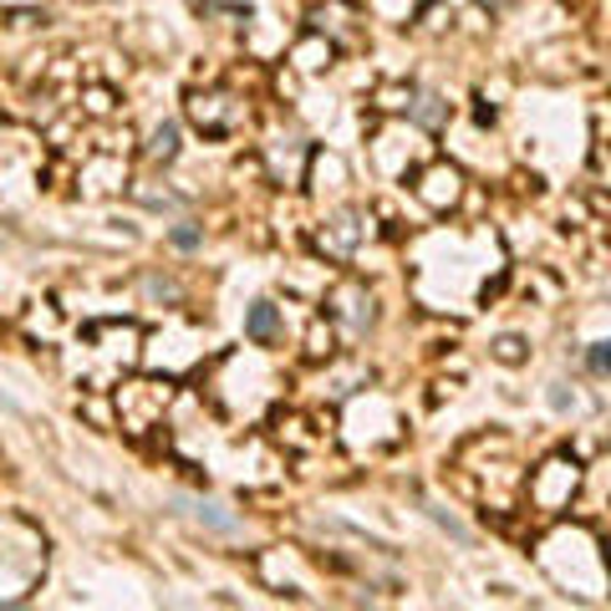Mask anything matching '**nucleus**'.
Returning <instances> with one entry per match:
<instances>
[{
	"label": "nucleus",
	"mask_w": 611,
	"mask_h": 611,
	"mask_svg": "<svg viewBox=\"0 0 611 611\" xmlns=\"http://www.w3.org/2000/svg\"><path fill=\"white\" fill-rule=\"evenodd\" d=\"M424 194H428V204H439V210H443V204H453V194H459V173H453V169H433V173H428Z\"/></svg>",
	"instance_id": "nucleus-1"
},
{
	"label": "nucleus",
	"mask_w": 611,
	"mask_h": 611,
	"mask_svg": "<svg viewBox=\"0 0 611 611\" xmlns=\"http://www.w3.org/2000/svg\"><path fill=\"white\" fill-rule=\"evenodd\" d=\"M245 332H250L255 342H270V336H276V306H255L250 317H245Z\"/></svg>",
	"instance_id": "nucleus-2"
},
{
	"label": "nucleus",
	"mask_w": 611,
	"mask_h": 611,
	"mask_svg": "<svg viewBox=\"0 0 611 611\" xmlns=\"http://www.w3.org/2000/svg\"><path fill=\"white\" fill-rule=\"evenodd\" d=\"M153 153H159V159H169V153H173V128H163V133L153 138Z\"/></svg>",
	"instance_id": "nucleus-3"
}]
</instances>
